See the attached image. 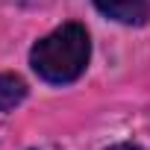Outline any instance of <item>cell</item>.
Here are the masks:
<instances>
[{
    "instance_id": "obj_1",
    "label": "cell",
    "mask_w": 150,
    "mask_h": 150,
    "mask_svg": "<svg viewBox=\"0 0 150 150\" xmlns=\"http://www.w3.org/2000/svg\"><path fill=\"white\" fill-rule=\"evenodd\" d=\"M91 56V41L83 24H62L41 41H35L30 53V65L44 83L65 86L74 83L86 71Z\"/></svg>"
},
{
    "instance_id": "obj_2",
    "label": "cell",
    "mask_w": 150,
    "mask_h": 150,
    "mask_svg": "<svg viewBox=\"0 0 150 150\" xmlns=\"http://www.w3.org/2000/svg\"><path fill=\"white\" fill-rule=\"evenodd\" d=\"M97 12L118 24H144L150 18V0H94Z\"/></svg>"
},
{
    "instance_id": "obj_3",
    "label": "cell",
    "mask_w": 150,
    "mask_h": 150,
    "mask_svg": "<svg viewBox=\"0 0 150 150\" xmlns=\"http://www.w3.org/2000/svg\"><path fill=\"white\" fill-rule=\"evenodd\" d=\"M27 97V83L18 74H0V112L15 109Z\"/></svg>"
},
{
    "instance_id": "obj_4",
    "label": "cell",
    "mask_w": 150,
    "mask_h": 150,
    "mask_svg": "<svg viewBox=\"0 0 150 150\" xmlns=\"http://www.w3.org/2000/svg\"><path fill=\"white\" fill-rule=\"evenodd\" d=\"M109 150H141V147H135V144H115V147H109Z\"/></svg>"
}]
</instances>
